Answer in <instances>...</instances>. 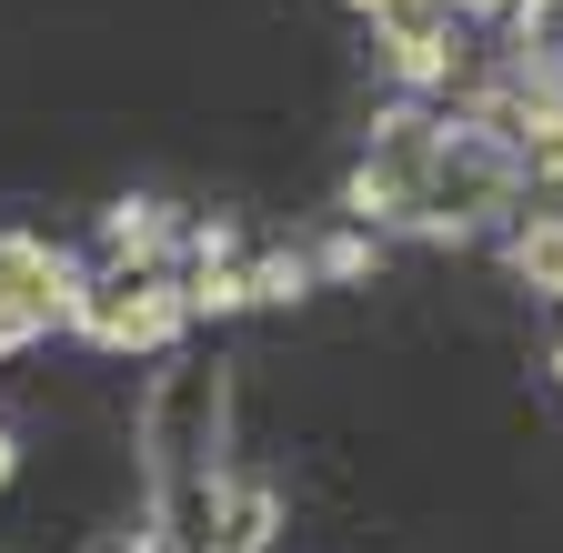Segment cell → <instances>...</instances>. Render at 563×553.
<instances>
[{
  "label": "cell",
  "mask_w": 563,
  "mask_h": 553,
  "mask_svg": "<svg viewBox=\"0 0 563 553\" xmlns=\"http://www.w3.org/2000/svg\"><path fill=\"white\" fill-rule=\"evenodd\" d=\"M302 283H312V262H292V252H272V262L252 272V302H292Z\"/></svg>",
  "instance_id": "7a4b0ae2"
},
{
  "label": "cell",
  "mask_w": 563,
  "mask_h": 553,
  "mask_svg": "<svg viewBox=\"0 0 563 553\" xmlns=\"http://www.w3.org/2000/svg\"><path fill=\"white\" fill-rule=\"evenodd\" d=\"M0 483H11V433H0Z\"/></svg>",
  "instance_id": "3957f363"
},
{
  "label": "cell",
  "mask_w": 563,
  "mask_h": 553,
  "mask_svg": "<svg viewBox=\"0 0 563 553\" xmlns=\"http://www.w3.org/2000/svg\"><path fill=\"white\" fill-rule=\"evenodd\" d=\"M514 272H523L533 292H553V302H563V212H543V222H523V232H514Z\"/></svg>",
  "instance_id": "6da1fadb"
}]
</instances>
